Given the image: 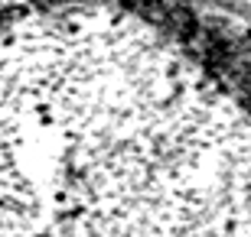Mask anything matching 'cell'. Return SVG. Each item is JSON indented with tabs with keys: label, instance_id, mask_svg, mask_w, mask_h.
I'll list each match as a JSON object with an SVG mask.
<instances>
[{
	"label": "cell",
	"instance_id": "6da1fadb",
	"mask_svg": "<svg viewBox=\"0 0 251 237\" xmlns=\"http://www.w3.org/2000/svg\"><path fill=\"white\" fill-rule=\"evenodd\" d=\"M0 237H251V114L121 10L0 29Z\"/></svg>",
	"mask_w": 251,
	"mask_h": 237
}]
</instances>
